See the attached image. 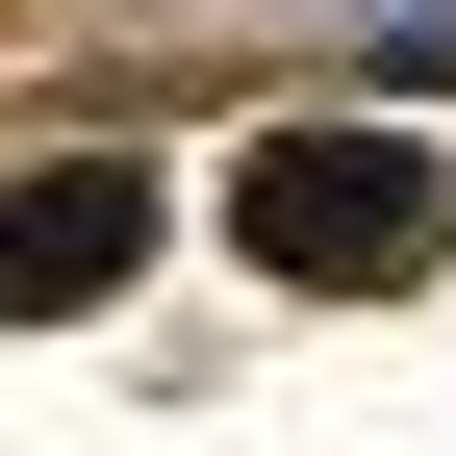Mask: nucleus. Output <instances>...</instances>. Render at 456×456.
I'll use <instances>...</instances> for the list:
<instances>
[{
  "mask_svg": "<svg viewBox=\"0 0 456 456\" xmlns=\"http://www.w3.org/2000/svg\"><path fill=\"white\" fill-rule=\"evenodd\" d=\"M228 228H254V279H431L456 254V152L431 127H254Z\"/></svg>",
  "mask_w": 456,
  "mask_h": 456,
  "instance_id": "1",
  "label": "nucleus"
},
{
  "mask_svg": "<svg viewBox=\"0 0 456 456\" xmlns=\"http://www.w3.org/2000/svg\"><path fill=\"white\" fill-rule=\"evenodd\" d=\"M127 254H152V178H102V152L0 178V330H77V305H102Z\"/></svg>",
  "mask_w": 456,
  "mask_h": 456,
  "instance_id": "2",
  "label": "nucleus"
},
{
  "mask_svg": "<svg viewBox=\"0 0 456 456\" xmlns=\"http://www.w3.org/2000/svg\"><path fill=\"white\" fill-rule=\"evenodd\" d=\"M431 26H456V0H431Z\"/></svg>",
  "mask_w": 456,
  "mask_h": 456,
  "instance_id": "3",
  "label": "nucleus"
}]
</instances>
